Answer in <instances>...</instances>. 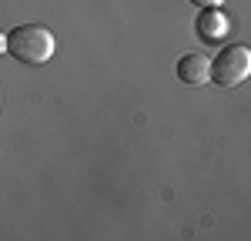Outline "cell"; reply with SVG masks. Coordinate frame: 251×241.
Here are the masks:
<instances>
[{
    "instance_id": "6da1fadb",
    "label": "cell",
    "mask_w": 251,
    "mask_h": 241,
    "mask_svg": "<svg viewBox=\"0 0 251 241\" xmlns=\"http://www.w3.org/2000/svg\"><path fill=\"white\" fill-rule=\"evenodd\" d=\"M7 50H10V57H17L27 67L47 64L54 57V34L40 24H20L7 34Z\"/></svg>"
},
{
    "instance_id": "7a4b0ae2",
    "label": "cell",
    "mask_w": 251,
    "mask_h": 241,
    "mask_svg": "<svg viewBox=\"0 0 251 241\" xmlns=\"http://www.w3.org/2000/svg\"><path fill=\"white\" fill-rule=\"evenodd\" d=\"M251 74V50L245 44H225V50L211 60V80L221 87H234Z\"/></svg>"
},
{
    "instance_id": "3957f363",
    "label": "cell",
    "mask_w": 251,
    "mask_h": 241,
    "mask_svg": "<svg viewBox=\"0 0 251 241\" xmlns=\"http://www.w3.org/2000/svg\"><path fill=\"white\" fill-rule=\"evenodd\" d=\"M194 30H198V37L204 44H221L231 34V17L221 10V3L218 7H201V14L194 20Z\"/></svg>"
},
{
    "instance_id": "277c9868",
    "label": "cell",
    "mask_w": 251,
    "mask_h": 241,
    "mask_svg": "<svg viewBox=\"0 0 251 241\" xmlns=\"http://www.w3.org/2000/svg\"><path fill=\"white\" fill-rule=\"evenodd\" d=\"M177 77L184 80V84H191V87H198V84H204V80H211V60L204 57V54H184V57L177 60Z\"/></svg>"
},
{
    "instance_id": "5b68a950",
    "label": "cell",
    "mask_w": 251,
    "mask_h": 241,
    "mask_svg": "<svg viewBox=\"0 0 251 241\" xmlns=\"http://www.w3.org/2000/svg\"><path fill=\"white\" fill-rule=\"evenodd\" d=\"M194 7H218V3H221V0H191Z\"/></svg>"
},
{
    "instance_id": "8992f818",
    "label": "cell",
    "mask_w": 251,
    "mask_h": 241,
    "mask_svg": "<svg viewBox=\"0 0 251 241\" xmlns=\"http://www.w3.org/2000/svg\"><path fill=\"white\" fill-rule=\"evenodd\" d=\"M0 54H7V34L0 30Z\"/></svg>"
}]
</instances>
